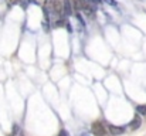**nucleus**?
<instances>
[{
	"instance_id": "nucleus-1",
	"label": "nucleus",
	"mask_w": 146,
	"mask_h": 136,
	"mask_svg": "<svg viewBox=\"0 0 146 136\" xmlns=\"http://www.w3.org/2000/svg\"><path fill=\"white\" fill-rule=\"evenodd\" d=\"M91 131H92V135L94 136H105L106 135V128L102 122H94L92 126H91Z\"/></svg>"
},
{
	"instance_id": "nucleus-2",
	"label": "nucleus",
	"mask_w": 146,
	"mask_h": 136,
	"mask_svg": "<svg viewBox=\"0 0 146 136\" xmlns=\"http://www.w3.org/2000/svg\"><path fill=\"white\" fill-rule=\"evenodd\" d=\"M52 9H54V13H55L58 17H62V16H64V1H61V0H54Z\"/></svg>"
},
{
	"instance_id": "nucleus-3",
	"label": "nucleus",
	"mask_w": 146,
	"mask_h": 136,
	"mask_svg": "<svg viewBox=\"0 0 146 136\" xmlns=\"http://www.w3.org/2000/svg\"><path fill=\"white\" fill-rule=\"evenodd\" d=\"M141 125H142L141 118H139V116H135V118L132 119V122L129 123V128H131L132 131H136V129H139V128H141Z\"/></svg>"
},
{
	"instance_id": "nucleus-4",
	"label": "nucleus",
	"mask_w": 146,
	"mask_h": 136,
	"mask_svg": "<svg viewBox=\"0 0 146 136\" xmlns=\"http://www.w3.org/2000/svg\"><path fill=\"white\" fill-rule=\"evenodd\" d=\"M72 14V3L70 0H64V16Z\"/></svg>"
},
{
	"instance_id": "nucleus-5",
	"label": "nucleus",
	"mask_w": 146,
	"mask_h": 136,
	"mask_svg": "<svg viewBox=\"0 0 146 136\" xmlns=\"http://www.w3.org/2000/svg\"><path fill=\"white\" fill-rule=\"evenodd\" d=\"M72 3H74L75 10H84L87 7V4H88L85 0H72Z\"/></svg>"
},
{
	"instance_id": "nucleus-6",
	"label": "nucleus",
	"mask_w": 146,
	"mask_h": 136,
	"mask_svg": "<svg viewBox=\"0 0 146 136\" xmlns=\"http://www.w3.org/2000/svg\"><path fill=\"white\" fill-rule=\"evenodd\" d=\"M123 128H119V126H113V125H109V133L111 135H121V133H123Z\"/></svg>"
},
{
	"instance_id": "nucleus-7",
	"label": "nucleus",
	"mask_w": 146,
	"mask_h": 136,
	"mask_svg": "<svg viewBox=\"0 0 146 136\" xmlns=\"http://www.w3.org/2000/svg\"><path fill=\"white\" fill-rule=\"evenodd\" d=\"M136 112L145 116L146 115V105H138V106H136Z\"/></svg>"
},
{
	"instance_id": "nucleus-8",
	"label": "nucleus",
	"mask_w": 146,
	"mask_h": 136,
	"mask_svg": "<svg viewBox=\"0 0 146 136\" xmlns=\"http://www.w3.org/2000/svg\"><path fill=\"white\" fill-rule=\"evenodd\" d=\"M82 11H84V13H85L88 17H92V14H94V10L91 9V6H90V4H87V7H85Z\"/></svg>"
},
{
	"instance_id": "nucleus-9",
	"label": "nucleus",
	"mask_w": 146,
	"mask_h": 136,
	"mask_svg": "<svg viewBox=\"0 0 146 136\" xmlns=\"http://www.w3.org/2000/svg\"><path fill=\"white\" fill-rule=\"evenodd\" d=\"M104 1H106L108 4H112V6H115V4H116V3H115L113 0H104Z\"/></svg>"
},
{
	"instance_id": "nucleus-10",
	"label": "nucleus",
	"mask_w": 146,
	"mask_h": 136,
	"mask_svg": "<svg viewBox=\"0 0 146 136\" xmlns=\"http://www.w3.org/2000/svg\"><path fill=\"white\" fill-rule=\"evenodd\" d=\"M58 136H68V133H67L65 131H61V132H60V135H58Z\"/></svg>"
},
{
	"instance_id": "nucleus-11",
	"label": "nucleus",
	"mask_w": 146,
	"mask_h": 136,
	"mask_svg": "<svg viewBox=\"0 0 146 136\" xmlns=\"http://www.w3.org/2000/svg\"><path fill=\"white\" fill-rule=\"evenodd\" d=\"M19 3V0H9V4H16Z\"/></svg>"
},
{
	"instance_id": "nucleus-12",
	"label": "nucleus",
	"mask_w": 146,
	"mask_h": 136,
	"mask_svg": "<svg viewBox=\"0 0 146 136\" xmlns=\"http://www.w3.org/2000/svg\"><path fill=\"white\" fill-rule=\"evenodd\" d=\"M90 1H94V3H97V4L98 3H101V0H90Z\"/></svg>"
},
{
	"instance_id": "nucleus-13",
	"label": "nucleus",
	"mask_w": 146,
	"mask_h": 136,
	"mask_svg": "<svg viewBox=\"0 0 146 136\" xmlns=\"http://www.w3.org/2000/svg\"><path fill=\"white\" fill-rule=\"evenodd\" d=\"M11 136H13V135H11Z\"/></svg>"
}]
</instances>
